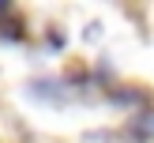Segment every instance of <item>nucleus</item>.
Masks as SVG:
<instances>
[{
    "instance_id": "f03ea898",
    "label": "nucleus",
    "mask_w": 154,
    "mask_h": 143,
    "mask_svg": "<svg viewBox=\"0 0 154 143\" xmlns=\"http://www.w3.org/2000/svg\"><path fill=\"white\" fill-rule=\"evenodd\" d=\"M0 11H8V4H0Z\"/></svg>"
},
{
    "instance_id": "f257e3e1",
    "label": "nucleus",
    "mask_w": 154,
    "mask_h": 143,
    "mask_svg": "<svg viewBox=\"0 0 154 143\" xmlns=\"http://www.w3.org/2000/svg\"><path fill=\"white\" fill-rule=\"evenodd\" d=\"M135 132H139V135H150V139H154V113H147V117H139V120H135Z\"/></svg>"
}]
</instances>
